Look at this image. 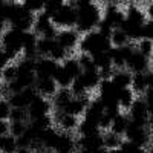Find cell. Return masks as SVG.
Returning <instances> with one entry per match:
<instances>
[{
    "mask_svg": "<svg viewBox=\"0 0 153 153\" xmlns=\"http://www.w3.org/2000/svg\"><path fill=\"white\" fill-rule=\"evenodd\" d=\"M74 5L76 8V12H78L75 29L80 34L95 31L103 20V12H101L98 3L91 2V0H78V2H74Z\"/></svg>",
    "mask_w": 153,
    "mask_h": 153,
    "instance_id": "6da1fadb",
    "label": "cell"
},
{
    "mask_svg": "<svg viewBox=\"0 0 153 153\" xmlns=\"http://www.w3.org/2000/svg\"><path fill=\"white\" fill-rule=\"evenodd\" d=\"M112 49V43H110V38L103 35L98 31H92V32H87L83 34L80 38V43H78V51L80 54H87V55H98V54H103V52H109Z\"/></svg>",
    "mask_w": 153,
    "mask_h": 153,
    "instance_id": "7a4b0ae2",
    "label": "cell"
},
{
    "mask_svg": "<svg viewBox=\"0 0 153 153\" xmlns=\"http://www.w3.org/2000/svg\"><path fill=\"white\" fill-rule=\"evenodd\" d=\"M23 37L25 32L14 28H8L5 34L0 37V43H2L0 48L5 51L9 60H16L20 54H23Z\"/></svg>",
    "mask_w": 153,
    "mask_h": 153,
    "instance_id": "3957f363",
    "label": "cell"
},
{
    "mask_svg": "<svg viewBox=\"0 0 153 153\" xmlns=\"http://www.w3.org/2000/svg\"><path fill=\"white\" fill-rule=\"evenodd\" d=\"M76 20H78V12L74 5V2H66L61 6V9L52 17V23L57 28L61 29H74L76 26Z\"/></svg>",
    "mask_w": 153,
    "mask_h": 153,
    "instance_id": "277c9868",
    "label": "cell"
},
{
    "mask_svg": "<svg viewBox=\"0 0 153 153\" xmlns=\"http://www.w3.org/2000/svg\"><path fill=\"white\" fill-rule=\"evenodd\" d=\"M54 110V106H52V101L45 98V97H40L37 95L34 98V101L29 104L28 107V115H29V121H34V120H38V118H43V117H48L51 115V112Z\"/></svg>",
    "mask_w": 153,
    "mask_h": 153,
    "instance_id": "5b68a950",
    "label": "cell"
},
{
    "mask_svg": "<svg viewBox=\"0 0 153 153\" xmlns=\"http://www.w3.org/2000/svg\"><path fill=\"white\" fill-rule=\"evenodd\" d=\"M126 139L130 141L133 144H136L138 147H146L152 139H150V132L147 130V127L144 126H139V124H135L130 121L129 124V129L126 132Z\"/></svg>",
    "mask_w": 153,
    "mask_h": 153,
    "instance_id": "8992f818",
    "label": "cell"
},
{
    "mask_svg": "<svg viewBox=\"0 0 153 153\" xmlns=\"http://www.w3.org/2000/svg\"><path fill=\"white\" fill-rule=\"evenodd\" d=\"M129 118L135 124L144 126V127L149 126V106H147V103L144 101L143 97H138L135 100L133 106L129 110Z\"/></svg>",
    "mask_w": 153,
    "mask_h": 153,
    "instance_id": "52a82bcc",
    "label": "cell"
},
{
    "mask_svg": "<svg viewBox=\"0 0 153 153\" xmlns=\"http://www.w3.org/2000/svg\"><path fill=\"white\" fill-rule=\"evenodd\" d=\"M103 22H106L112 29H121L126 22V11L120 9L117 3H107L103 14Z\"/></svg>",
    "mask_w": 153,
    "mask_h": 153,
    "instance_id": "ba28073f",
    "label": "cell"
},
{
    "mask_svg": "<svg viewBox=\"0 0 153 153\" xmlns=\"http://www.w3.org/2000/svg\"><path fill=\"white\" fill-rule=\"evenodd\" d=\"M37 91L35 87H29V89H25L22 92L17 94H12L8 97V101L12 109H28L29 104L34 101V98L37 97Z\"/></svg>",
    "mask_w": 153,
    "mask_h": 153,
    "instance_id": "9c48e42d",
    "label": "cell"
},
{
    "mask_svg": "<svg viewBox=\"0 0 153 153\" xmlns=\"http://www.w3.org/2000/svg\"><path fill=\"white\" fill-rule=\"evenodd\" d=\"M60 68V63L54 61L52 58L40 57L35 63V75L37 78H55V74Z\"/></svg>",
    "mask_w": 153,
    "mask_h": 153,
    "instance_id": "30bf717a",
    "label": "cell"
},
{
    "mask_svg": "<svg viewBox=\"0 0 153 153\" xmlns=\"http://www.w3.org/2000/svg\"><path fill=\"white\" fill-rule=\"evenodd\" d=\"M80 32L76 29H61L57 35V43L65 48L68 52L74 51L75 48H78V43H80Z\"/></svg>",
    "mask_w": 153,
    "mask_h": 153,
    "instance_id": "8fae6325",
    "label": "cell"
},
{
    "mask_svg": "<svg viewBox=\"0 0 153 153\" xmlns=\"http://www.w3.org/2000/svg\"><path fill=\"white\" fill-rule=\"evenodd\" d=\"M54 121L60 127V130L66 132V133L76 130L80 126V120L76 117H74V115L66 113V112H54Z\"/></svg>",
    "mask_w": 153,
    "mask_h": 153,
    "instance_id": "7c38bea8",
    "label": "cell"
},
{
    "mask_svg": "<svg viewBox=\"0 0 153 153\" xmlns=\"http://www.w3.org/2000/svg\"><path fill=\"white\" fill-rule=\"evenodd\" d=\"M126 69L132 74H146L150 71V58L144 57L138 51H135L132 57L129 58V61H127Z\"/></svg>",
    "mask_w": 153,
    "mask_h": 153,
    "instance_id": "4fadbf2b",
    "label": "cell"
},
{
    "mask_svg": "<svg viewBox=\"0 0 153 153\" xmlns=\"http://www.w3.org/2000/svg\"><path fill=\"white\" fill-rule=\"evenodd\" d=\"M104 113H106L104 104L101 103L100 98H95V100H92L91 103H89V106H87V109H86V112L83 115V117H84L83 120L95 123V124L100 126V121H101V118H103Z\"/></svg>",
    "mask_w": 153,
    "mask_h": 153,
    "instance_id": "5bb4252c",
    "label": "cell"
},
{
    "mask_svg": "<svg viewBox=\"0 0 153 153\" xmlns=\"http://www.w3.org/2000/svg\"><path fill=\"white\" fill-rule=\"evenodd\" d=\"M34 87L38 95L45 97L48 100H52L55 97V94L58 92V86L54 78H37Z\"/></svg>",
    "mask_w": 153,
    "mask_h": 153,
    "instance_id": "9a60e30c",
    "label": "cell"
},
{
    "mask_svg": "<svg viewBox=\"0 0 153 153\" xmlns=\"http://www.w3.org/2000/svg\"><path fill=\"white\" fill-rule=\"evenodd\" d=\"M37 45H38V35L34 31L25 32V37H23V57L31 58V60H37L38 58Z\"/></svg>",
    "mask_w": 153,
    "mask_h": 153,
    "instance_id": "2e32d148",
    "label": "cell"
},
{
    "mask_svg": "<svg viewBox=\"0 0 153 153\" xmlns=\"http://www.w3.org/2000/svg\"><path fill=\"white\" fill-rule=\"evenodd\" d=\"M126 22L130 23V25H135V26L144 28L146 23H147L146 12L136 5H129V8L126 9Z\"/></svg>",
    "mask_w": 153,
    "mask_h": 153,
    "instance_id": "e0dca14e",
    "label": "cell"
},
{
    "mask_svg": "<svg viewBox=\"0 0 153 153\" xmlns=\"http://www.w3.org/2000/svg\"><path fill=\"white\" fill-rule=\"evenodd\" d=\"M76 139L72 136V133L61 132L60 141L54 150V153H76Z\"/></svg>",
    "mask_w": 153,
    "mask_h": 153,
    "instance_id": "ac0fdd59",
    "label": "cell"
},
{
    "mask_svg": "<svg viewBox=\"0 0 153 153\" xmlns=\"http://www.w3.org/2000/svg\"><path fill=\"white\" fill-rule=\"evenodd\" d=\"M72 100H74V95L71 92V89H58L55 97L51 100L54 106V112H65V109L68 107V104Z\"/></svg>",
    "mask_w": 153,
    "mask_h": 153,
    "instance_id": "d6986e66",
    "label": "cell"
},
{
    "mask_svg": "<svg viewBox=\"0 0 153 153\" xmlns=\"http://www.w3.org/2000/svg\"><path fill=\"white\" fill-rule=\"evenodd\" d=\"M132 78L133 74L129 72L127 69H121V71H115L113 76H112V83L118 91H124V89H130L132 86Z\"/></svg>",
    "mask_w": 153,
    "mask_h": 153,
    "instance_id": "ffe728a7",
    "label": "cell"
},
{
    "mask_svg": "<svg viewBox=\"0 0 153 153\" xmlns=\"http://www.w3.org/2000/svg\"><path fill=\"white\" fill-rule=\"evenodd\" d=\"M54 26L52 19L49 16H46L45 12H40V14L35 16V23H34V32L38 35V38L43 37L51 28Z\"/></svg>",
    "mask_w": 153,
    "mask_h": 153,
    "instance_id": "44dd1931",
    "label": "cell"
},
{
    "mask_svg": "<svg viewBox=\"0 0 153 153\" xmlns=\"http://www.w3.org/2000/svg\"><path fill=\"white\" fill-rule=\"evenodd\" d=\"M129 124H130V118L129 115H124V113H120L118 117H115L113 121H112V127H110V132H113L115 135L118 136H126V132L129 129Z\"/></svg>",
    "mask_w": 153,
    "mask_h": 153,
    "instance_id": "7402d4cb",
    "label": "cell"
},
{
    "mask_svg": "<svg viewBox=\"0 0 153 153\" xmlns=\"http://www.w3.org/2000/svg\"><path fill=\"white\" fill-rule=\"evenodd\" d=\"M76 133H78V136H94V135H101L103 132H101L98 124L86 121V120H81L78 129H76Z\"/></svg>",
    "mask_w": 153,
    "mask_h": 153,
    "instance_id": "603a6c76",
    "label": "cell"
},
{
    "mask_svg": "<svg viewBox=\"0 0 153 153\" xmlns=\"http://www.w3.org/2000/svg\"><path fill=\"white\" fill-rule=\"evenodd\" d=\"M17 150H19V143L16 136L8 133L0 138V153H17Z\"/></svg>",
    "mask_w": 153,
    "mask_h": 153,
    "instance_id": "cb8c5ba5",
    "label": "cell"
},
{
    "mask_svg": "<svg viewBox=\"0 0 153 153\" xmlns=\"http://www.w3.org/2000/svg\"><path fill=\"white\" fill-rule=\"evenodd\" d=\"M81 80L87 89V92L89 91H92V89L95 87H100V83H101V75L98 71H91V72H83L81 75Z\"/></svg>",
    "mask_w": 153,
    "mask_h": 153,
    "instance_id": "d4e9b609",
    "label": "cell"
},
{
    "mask_svg": "<svg viewBox=\"0 0 153 153\" xmlns=\"http://www.w3.org/2000/svg\"><path fill=\"white\" fill-rule=\"evenodd\" d=\"M54 80H55L58 89H71V86L74 83V78L71 76V74L65 68H63L61 65H60V68H58V71L55 74V78Z\"/></svg>",
    "mask_w": 153,
    "mask_h": 153,
    "instance_id": "484cf974",
    "label": "cell"
},
{
    "mask_svg": "<svg viewBox=\"0 0 153 153\" xmlns=\"http://www.w3.org/2000/svg\"><path fill=\"white\" fill-rule=\"evenodd\" d=\"M130 89L133 91V94L144 95L147 92V89H149L147 87V80H146V74H133Z\"/></svg>",
    "mask_w": 153,
    "mask_h": 153,
    "instance_id": "4316f807",
    "label": "cell"
},
{
    "mask_svg": "<svg viewBox=\"0 0 153 153\" xmlns=\"http://www.w3.org/2000/svg\"><path fill=\"white\" fill-rule=\"evenodd\" d=\"M61 66L65 68L69 74H71V76H72L74 80H75V78H78V76L83 74L81 66H80L78 58H76V57H69V58H66L65 61L61 63Z\"/></svg>",
    "mask_w": 153,
    "mask_h": 153,
    "instance_id": "83f0119b",
    "label": "cell"
},
{
    "mask_svg": "<svg viewBox=\"0 0 153 153\" xmlns=\"http://www.w3.org/2000/svg\"><path fill=\"white\" fill-rule=\"evenodd\" d=\"M124 139H121V136L115 135L113 132H103V143H104V147L107 150H117L121 147Z\"/></svg>",
    "mask_w": 153,
    "mask_h": 153,
    "instance_id": "f1b7e54d",
    "label": "cell"
},
{
    "mask_svg": "<svg viewBox=\"0 0 153 153\" xmlns=\"http://www.w3.org/2000/svg\"><path fill=\"white\" fill-rule=\"evenodd\" d=\"M135 94L132 89H124V91H120V95H118V103H120V107L121 109H126V110H130V107L133 106L135 103Z\"/></svg>",
    "mask_w": 153,
    "mask_h": 153,
    "instance_id": "f546056e",
    "label": "cell"
},
{
    "mask_svg": "<svg viewBox=\"0 0 153 153\" xmlns=\"http://www.w3.org/2000/svg\"><path fill=\"white\" fill-rule=\"evenodd\" d=\"M94 63L95 66L100 71H106V69H112L113 68V63H112V57H110V51L109 52H103V54H98V55H94Z\"/></svg>",
    "mask_w": 153,
    "mask_h": 153,
    "instance_id": "4dcf8cb0",
    "label": "cell"
},
{
    "mask_svg": "<svg viewBox=\"0 0 153 153\" xmlns=\"http://www.w3.org/2000/svg\"><path fill=\"white\" fill-rule=\"evenodd\" d=\"M129 37H127V34L123 31V29H115L110 35V43H112V48H124L129 43Z\"/></svg>",
    "mask_w": 153,
    "mask_h": 153,
    "instance_id": "1f68e13d",
    "label": "cell"
},
{
    "mask_svg": "<svg viewBox=\"0 0 153 153\" xmlns=\"http://www.w3.org/2000/svg\"><path fill=\"white\" fill-rule=\"evenodd\" d=\"M55 40H46V38H38V45H37V52H38V58L40 57H48L51 55L52 49L55 46Z\"/></svg>",
    "mask_w": 153,
    "mask_h": 153,
    "instance_id": "d6a6232c",
    "label": "cell"
},
{
    "mask_svg": "<svg viewBox=\"0 0 153 153\" xmlns=\"http://www.w3.org/2000/svg\"><path fill=\"white\" fill-rule=\"evenodd\" d=\"M19 76V69H17V63H9L8 66H5L3 69V75H2V83L5 84H11L17 80Z\"/></svg>",
    "mask_w": 153,
    "mask_h": 153,
    "instance_id": "836d02e7",
    "label": "cell"
},
{
    "mask_svg": "<svg viewBox=\"0 0 153 153\" xmlns=\"http://www.w3.org/2000/svg\"><path fill=\"white\" fill-rule=\"evenodd\" d=\"M65 3H66V2H63V0H48V2H45V9H43V12L52 19L57 12L61 9V6L65 5Z\"/></svg>",
    "mask_w": 153,
    "mask_h": 153,
    "instance_id": "e575fe53",
    "label": "cell"
},
{
    "mask_svg": "<svg viewBox=\"0 0 153 153\" xmlns=\"http://www.w3.org/2000/svg\"><path fill=\"white\" fill-rule=\"evenodd\" d=\"M28 124H29V123L12 121V123H9V133L19 139L20 136H23L25 133H26V130H28Z\"/></svg>",
    "mask_w": 153,
    "mask_h": 153,
    "instance_id": "d590c367",
    "label": "cell"
},
{
    "mask_svg": "<svg viewBox=\"0 0 153 153\" xmlns=\"http://www.w3.org/2000/svg\"><path fill=\"white\" fill-rule=\"evenodd\" d=\"M136 51L139 54H143L144 57H147V58L153 57V42L149 40V38H143V40L138 42Z\"/></svg>",
    "mask_w": 153,
    "mask_h": 153,
    "instance_id": "8d00e7d4",
    "label": "cell"
},
{
    "mask_svg": "<svg viewBox=\"0 0 153 153\" xmlns=\"http://www.w3.org/2000/svg\"><path fill=\"white\" fill-rule=\"evenodd\" d=\"M76 58H78V63H80V66H81V71H83V72L98 71L97 66H95V63H94V58H92L91 55H87V54H80Z\"/></svg>",
    "mask_w": 153,
    "mask_h": 153,
    "instance_id": "74e56055",
    "label": "cell"
},
{
    "mask_svg": "<svg viewBox=\"0 0 153 153\" xmlns=\"http://www.w3.org/2000/svg\"><path fill=\"white\" fill-rule=\"evenodd\" d=\"M22 3L29 12H32L34 16L40 14L45 9V2H42V0H28V2H22Z\"/></svg>",
    "mask_w": 153,
    "mask_h": 153,
    "instance_id": "f35d334b",
    "label": "cell"
},
{
    "mask_svg": "<svg viewBox=\"0 0 153 153\" xmlns=\"http://www.w3.org/2000/svg\"><path fill=\"white\" fill-rule=\"evenodd\" d=\"M71 92H72L74 97H83V95L89 94L86 86H84V83H83V80H81V76H78V78L74 80V83L71 86Z\"/></svg>",
    "mask_w": 153,
    "mask_h": 153,
    "instance_id": "ab89813d",
    "label": "cell"
},
{
    "mask_svg": "<svg viewBox=\"0 0 153 153\" xmlns=\"http://www.w3.org/2000/svg\"><path fill=\"white\" fill-rule=\"evenodd\" d=\"M12 121L29 123L28 109H12V110H11V117H9V123H12Z\"/></svg>",
    "mask_w": 153,
    "mask_h": 153,
    "instance_id": "60d3db41",
    "label": "cell"
},
{
    "mask_svg": "<svg viewBox=\"0 0 153 153\" xmlns=\"http://www.w3.org/2000/svg\"><path fill=\"white\" fill-rule=\"evenodd\" d=\"M11 104L6 98H0V121H9L11 117Z\"/></svg>",
    "mask_w": 153,
    "mask_h": 153,
    "instance_id": "b9f144b4",
    "label": "cell"
},
{
    "mask_svg": "<svg viewBox=\"0 0 153 153\" xmlns=\"http://www.w3.org/2000/svg\"><path fill=\"white\" fill-rule=\"evenodd\" d=\"M120 150H121L123 153H147L143 147H138L136 144H133V143H130V141H127V139H124V141H123Z\"/></svg>",
    "mask_w": 153,
    "mask_h": 153,
    "instance_id": "7bdbcfd3",
    "label": "cell"
},
{
    "mask_svg": "<svg viewBox=\"0 0 153 153\" xmlns=\"http://www.w3.org/2000/svg\"><path fill=\"white\" fill-rule=\"evenodd\" d=\"M143 98H144V101L147 103L149 107L153 106V89H147V92L143 95Z\"/></svg>",
    "mask_w": 153,
    "mask_h": 153,
    "instance_id": "ee69618b",
    "label": "cell"
},
{
    "mask_svg": "<svg viewBox=\"0 0 153 153\" xmlns=\"http://www.w3.org/2000/svg\"><path fill=\"white\" fill-rule=\"evenodd\" d=\"M9 133V121H0V138Z\"/></svg>",
    "mask_w": 153,
    "mask_h": 153,
    "instance_id": "f6af8a7d",
    "label": "cell"
},
{
    "mask_svg": "<svg viewBox=\"0 0 153 153\" xmlns=\"http://www.w3.org/2000/svg\"><path fill=\"white\" fill-rule=\"evenodd\" d=\"M6 3L8 2L0 0V20H5V22H6Z\"/></svg>",
    "mask_w": 153,
    "mask_h": 153,
    "instance_id": "bcb514c9",
    "label": "cell"
},
{
    "mask_svg": "<svg viewBox=\"0 0 153 153\" xmlns=\"http://www.w3.org/2000/svg\"><path fill=\"white\" fill-rule=\"evenodd\" d=\"M146 80H147V87L153 89V71L146 72Z\"/></svg>",
    "mask_w": 153,
    "mask_h": 153,
    "instance_id": "7dc6e473",
    "label": "cell"
},
{
    "mask_svg": "<svg viewBox=\"0 0 153 153\" xmlns=\"http://www.w3.org/2000/svg\"><path fill=\"white\" fill-rule=\"evenodd\" d=\"M149 126L153 129V106L149 107Z\"/></svg>",
    "mask_w": 153,
    "mask_h": 153,
    "instance_id": "c3c4849f",
    "label": "cell"
},
{
    "mask_svg": "<svg viewBox=\"0 0 153 153\" xmlns=\"http://www.w3.org/2000/svg\"><path fill=\"white\" fill-rule=\"evenodd\" d=\"M6 31V22L5 20H0V37H2Z\"/></svg>",
    "mask_w": 153,
    "mask_h": 153,
    "instance_id": "681fc988",
    "label": "cell"
},
{
    "mask_svg": "<svg viewBox=\"0 0 153 153\" xmlns=\"http://www.w3.org/2000/svg\"><path fill=\"white\" fill-rule=\"evenodd\" d=\"M92 153H109V150H107L106 147H101V149H97V150L92 152Z\"/></svg>",
    "mask_w": 153,
    "mask_h": 153,
    "instance_id": "f907efd6",
    "label": "cell"
},
{
    "mask_svg": "<svg viewBox=\"0 0 153 153\" xmlns=\"http://www.w3.org/2000/svg\"><path fill=\"white\" fill-rule=\"evenodd\" d=\"M109 153H123L120 149H117V150H109Z\"/></svg>",
    "mask_w": 153,
    "mask_h": 153,
    "instance_id": "816d5d0a",
    "label": "cell"
},
{
    "mask_svg": "<svg viewBox=\"0 0 153 153\" xmlns=\"http://www.w3.org/2000/svg\"><path fill=\"white\" fill-rule=\"evenodd\" d=\"M150 139H152V143H153V129L150 130Z\"/></svg>",
    "mask_w": 153,
    "mask_h": 153,
    "instance_id": "f5cc1de1",
    "label": "cell"
},
{
    "mask_svg": "<svg viewBox=\"0 0 153 153\" xmlns=\"http://www.w3.org/2000/svg\"><path fill=\"white\" fill-rule=\"evenodd\" d=\"M2 75H3V69L0 68V81H2Z\"/></svg>",
    "mask_w": 153,
    "mask_h": 153,
    "instance_id": "db71d44e",
    "label": "cell"
},
{
    "mask_svg": "<svg viewBox=\"0 0 153 153\" xmlns=\"http://www.w3.org/2000/svg\"><path fill=\"white\" fill-rule=\"evenodd\" d=\"M150 71H153V60L150 61Z\"/></svg>",
    "mask_w": 153,
    "mask_h": 153,
    "instance_id": "11a10c76",
    "label": "cell"
},
{
    "mask_svg": "<svg viewBox=\"0 0 153 153\" xmlns=\"http://www.w3.org/2000/svg\"><path fill=\"white\" fill-rule=\"evenodd\" d=\"M48 153H54V152H48Z\"/></svg>",
    "mask_w": 153,
    "mask_h": 153,
    "instance_id": "9f6ffc18",
    "label": "cell"
}]
</instances>
